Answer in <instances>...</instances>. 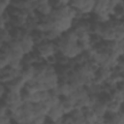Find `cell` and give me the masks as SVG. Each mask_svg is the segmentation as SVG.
<instances>
[{
  "label": "cell",
  "instance_id": "obj_1",
  "mask_svg": "<svg viewBox=\"0 0 124 124\" xmlns=\"http://www.w3.org/2000/svg\"><path fill=\"white\" fill-rule=\"evenodd\" d=\"M34 48L39 52V54L45 59L52 54H55L58 49H57V46L55 45L54 42H50V41H47V40H45L43 43L34 46Z\"/></svg>",
  "mask_w": 124,
  "mask_h": 124
},
{
  "label": "cell",
  "instance_id": "obj_2",
  "mask_svg": "<svg viewBox=\"0 0 124 124\" xmlns=\"http://www.w3.org/2000/svg\"><path fill=\"white\" fill-rule=\"evenodd\" d=\"M72 25H73V19L71 18H67V17H58L56 19H54V28L57 29L58 31H60L61 33L72 29Z\"/></svg>",
  "mask_w": 124,
  "mask_h": 124
},
{
  "label": "cell",
  "instance_id": "obj_3",
  "mask_svg": "<svg viewBox=\"0 0 124 124\" xmlns=\"http://www.w3.org/2000/svg\"><path fill=\"white\" fill-rule=\"evenodd\" d=\"M65 113H64L61 106L57 105V106H53L49 108L46 116H48L50 119H52L53 123H61V119H62V116Z\"/></svg>",
  "mask_w": 124,
  "mask_h": 124
},
{
  "label": "cell",
  "instance_id": "obj_4",
  "mask_svg": "<svg viewBox=\"0 0 124 124\" xmlns=\"http://www.w3.org/2000/svg\"><path fill=\"white\" fill-rule=\"evenodd\" d=\"M24 83H25V80L19 76V77H17V78H15L11 79L10 81L6 82L5 85H6L7 90L15 91V92H19V91L23 88Z\"/></svg>",
  "mask_w": 124,
  "mask_h": 124
},
{
  "label": "cell",
  "instance_id": "obj_5",
  "mask_svg": "<svg viewBox=\"0 0 124 124\" xmlns=\"http://www.w3.org/2000/svg\"><path fill=\"white\" fill-rule=\"evenodd\" d=\"M2 100L7 104V105H12V104H20L22 103L20 100L19 92H15V91H10L7 90L2 98Z\"/></svg>",
  "mask_w": 124,
  "mask_h": 124
},
{
  "label": "cell",
  "instance_id": "obj_6",
  "mask_svg": "<svg viewBox=\"0 0 124 124\" xmlns=\"http://www.w3.org/2000/svg\"><path fill=\"white\" fill-rule=\"evenodd\" d=\"M20 71V77L26 81L28 79L33 78L34 77V66L33 65H21Z\"/></svg>",
  "mask_w": 124,
  "mask_h": 124
},
{
  "label": "cell",
  "instance_id": "obj_7",
  "mask_svg": "<svg viewBox=\"0 0 124 124\" xmlns=\"http://www.w3.org/2000/svg\"><path fill=\"white\" fill-rule=\"evenodd\" d=\"M30 36L33 40V43H34V46H37L41 43H43L46 39V35H45V32L39 30V29H35L33 31L30 32Z\"/></svg>",
  "mask_w": 124,
  "mask_h": 124
},
{
  "label": "cell",
  "instance_id": "obj_8",
  "mask_svg": "<svg viewBox=\"0 0 124 124\" xmlns=\"http://www.w3.org/2000/svg\"><path fill=\"white\" fill-rule=\"evenodd\" d=\"M56 87L60 96H67L72 91L69 82H66V81H58V84Z\"/></svg>",
  "mask_w": 124,
  "mask_h": 124
},
{
  "label": "cell",
  "instance_id": "obj_9",
  "mask_svg": "<svg viewBox=\"0 0 124 124\" xmlns=\"http://www.w3.org/2000/svg\"><path fill=\"white\" fill-rule=\"evenodd\" d=\"M92 109L94 111V113L97 116H104V114L107 112V107L105 104L101 103V102H97L94 106H92Z\"/></svg>",
  "mask_w": 124,
  "mask_h": 124
},
{
  "label": "cell",
  "instance_id": "obj_10",
  "mask_svg": "<svg viewBox=\"0 0 124 124\" xmlns=\"http://www.w3.org/2000/svg\"><path fill=\"white\" fill-rule=\"evenodd\" d=\"M61 32L58 31L57 29L55 28H52L46 32H45V35H46V39L47 41H50V42H55L60 36H61Z\"/></svg>",
  "mask_w": 124,
  "mask_h": 124
},
{
  "label": "cell",
  "instance_id": "obj_11",
  "mask_svg": "<svg viewBox=\"0 0 124 124\" xmlns=\"http://www.w3.org/2000/svg\"><path fill=\"white\" fill-rule=\"evenodd\" d=\"M52 7L46 3V4H42V5H38L36 8V12L39 15H44V16H48L51 12H52Z\"/></svg>",
  "mask_w": 124,
  "mask_h": 124
},
{
  "label": "cell",
  "instance_id": "obj_12",
  "mask_svg": "<svg viewBox=\"0 0 124 124\" xmlns=\"http://www.w3.org/2000/svg\"><path fill=\"white\" fill-rule=\"evenodd\" d=\"M123 104H120L118 103L117 101L115 100H111L106 107H107V111H109V112H118L120 110V108H122Z\"/></svg>",
  "mask_w": 124,
  "mask_h": 124
},
{
  "label": "cell",
  "instance_id": "obj_13",
  "mask_svg": "<svg viewBox=\"0 0 124 124\" xmlns=\"http://www.w3.org/2000/svg\"><path fill=\"white\" fill-rule=\"evenodd\" d=\"M83 115H84V118H85V120H86V123H91V124L96 123L97 115L94 113L93 109H91V110H89V111L83 113Z\"/></svg>",
  "mask_w": 124,
  "mask_h": 124
},
{
  "label": "cell",
  "instance_id": "obj_14",
  "mask_svg": "<svg viewBox=\"0 0 124 124\" xmlns=\"http://www.w3.org/2000/svg\"><path fill=\"white\" fill-rule=\"evenodd\" d=\"M21 59H18V58H10L9 60V63H8V66H10L11 68L13 69H20L21 68Z\"/></svg>",
  "mask_w": 124,
  "mask_h": 124
},
{
  "label": "cell",
  "instance_id": "obj_15",
  "mask_svg": "<svg viewBox=\"0 0 124 124\" xmlns=\"http://www.w3.org/2000/svg\"><path fill=\"white\" fill-rule=\"evenodd\" d=\"M101 41H103L101 35H99L97 33H90V36H89V44L91 45V46H94V45H96V44H98V43H100Z\"/></svg>",
  "mask_w": 124,
  "mask_h": 124
},
{
  "label": "cell",
  "instance_id": "obj_16",
  "mask_svg": "<svg viewBox=\"0 0 124 124\" xmlns=\"http://www.w3.org/2000/svg\"><path fill=\"white\" fill-rule=\"evenodd\" d=\"M6 12L9 14V16H10L11 17H16V16L19 15L20 9H18V8H16V7H14V6L9 5V6L7 7V9H6Z\"/></svg>",
  "mask_w": 124,
  "mask_h": 124
},
{
  "label": "cell",
  "instance_id": "obj_17",
  "mask_svg": "<svg viewBox=\"0 0 124 124\" xmlns=\"http://www.w3.org/2000/svg\"><path fill=\"white\" fill-rule=\"evenodd\" d=\"M45 120H46V115H44V114L34 115V117H33L31 123H35V124H43V123H45Z\"/></svg>",
  "mask_w": 124,
  "mask_h": 124
},
{
  "label": "cell",
  "instance_id": "obj_18",
  "mask_svg": "<svg viewBox=\"0 0 124 124\" xmlns=\"http://www.w3.org/2000/svg\"><path fill=\"white\" fill-rule=\"evenodd\" d=\"M61 123H64V124H74V120H73V117L70 115V113H65L63 116H62V119H61Z\"/></svg>",
  "mask_w": 124,
  "mask_h": 124
},
{
  "label": "cell",
  "instance_id": "obj_19",
  "mask_svg": "<svg viewBox=\"0 0 124 124\" xmlns=\"http://www.w3.org/2000/svg\"><path fill=\"white\" fill-rule=\"evenodd\" d=\"M45 61L46 62V64L48 65H52V66H55L57 64V59H56V55L55 54H52L46 58H45Z\"/></svg>",
  "mask_w": 124,
  "mask_h": 124
},
{
  "label": "cell",
  "instance_id": "obj_20",
  "mask_svg": "<svg viewBox=\"0 0 124 124\" xmlns=\"http://www.w3.org/2000/svg\"><path fill=\"white\" fill-rule=\"evenodd\" d=\"M98 102V94H88V105L94 106Z\"/></svg>",
  "mask_w": 124,
  "mask_h": 124
},
{
  "label": "cell",
  "instance_id": "obj_21",
  "mask_svg": "<svg viewBox=\"0 0 124 124\" xmlns=\"http://www.w3.org/2000/svg\"><path fill=\"white\" fill-rule=\"evenodd\" d=\"M48 4L52 7V9H57L63 6V3L61 0H48Z\"/></svg>",
  "mask_w": 124,
  "mask_h": 124
},
{
  "label": "cell",
  "instance_id": "obj_22",
  "mask_svg": "<svg viewBox=\"0 0 124 124\" xmlns=\"http://www.w3.org/2000/svg\"><path fill=\"white\" fill-rule=\"evenodd\" d=\"M8 123H11V118L8 116V115H3V116H0V124H8Z\"/></svg>",
  "mask_w": 124,
  "mask_h": 124
},
{
  "label": "cell",
  "instance_id": "obj_23",
  "mask_svg": "<svg viewBox=\"0 0 124 124\" xmlns=\"http://www.w3.org/2000/svg\"><path fill=\"white\" fill-rule=\"evenodd\" d=\"M6 91H7V88H6L5 83L0 82V100L3 98V96H4V94H5Z\"/></svg>",
  "mask_w": 124,
  "mask_h": 124
},
{
  "label": "cell",
  "instance_id": "obj_24",
  "mask_svg": "<svg viewBox=\"0 0 124 124\" xmlns=\"http://www.w3.org/2000/svg\"><path fill=\"white\" fill-rule=\"evenodd\" d=\"M6 20H5V18L2 16V15L0 16V29H3L4 28V26H5V24H6Z\"/></svg>",
  "mask_w": 124,
  "mask_h": 124
},
{
  "label": "cell",
  "instance_id": "obj_25",
  "mask_svg": "<svg viewBox=\"0 0 124 124\" xmlns=\"http://www.w3.org/2000/svg\"><path fill=\"white\" fill-rule=\"evenodd\" d=\"M46 3H48V0H38V1H37V4H38V5L46 4Z\"/></svg>",
  "mask_w": 124,
  "mask_h": 124
},
{
  "label": "cell",
  "instance_id": "obj_26",
  "mask_svg": "<svg viewBox=\"0 0 124 124\" xmlns=\"http://www.w3.org/2000/svg\"><path fill=\"white\" fill-rule=\"evenodd\" d=\"M3 44H4V42H3V41H2L1 39H0V47L2 46V45H3Z\"/></svg>",
  "mask_w": 124,
  "mask_h": 124
}]
</instances>
